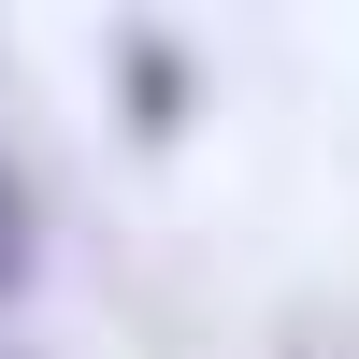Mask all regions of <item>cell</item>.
<instances>
[{"mask_svg": "<svg viewBox=\"0 0 359 359\" xmlns=\"http://www.w3.org/2000/svg\"><path fill=\"white\" fill-rule=\"evenodd\" d=\"M187 101H201L187 43H172L158 15H144V29H115V115H130V144H172V130H187Z\"/></svg>", "mask_w": 359, "mask_h": 359, "instance_id": "obj_1", "label": "cell"}, {"mask_svg": "<svg viewBox=\"0 0 359 359\" xmlns=\"http://www.w3.org/2000/svg\"><path fill=\"white\" fill-rule=\"evenodd\" d=\"M29 273H43V201H29V172L0 158V302H29Z\"/></svg>", "mask_w": 359, "mask_h": 359, "instance_id": "obj_2", "label": "cell"}, {"mask_svg": "<svg viewBox=\"0 0 359 359\" xmlns=\"http://www.w3.org/2000/svg\"><path fill=\"white\" fill-rule=\"evenodd\" d=\"M0 359H29V345H0Z\"/></svg>", "mask_w": 359, "mask_h": 359, "instance_id": "obj_3", "label": "cell"}]
</instances>
